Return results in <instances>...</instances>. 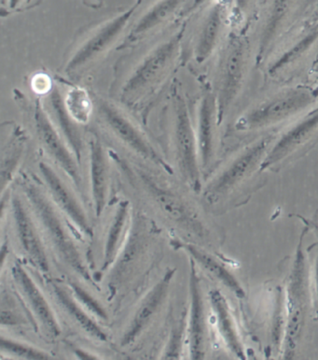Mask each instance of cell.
Returning a JSON list of instances; mask_svg holds the SVG:
<instances>
[{"label": "cell", "mask_w": 318, "mask_h": 360, "mask_svg": "<svg viewBox=\"0 0 318 360\" xmlns=\"http://www.w3.org/2000/svg\"><path fill=\"white\" fill-rule=\"evenodd\" d=\"M22 188L38 217L45 234L50 243H52L55 250L60 256L61 259L74 271H76L77 274L84 278L86 282L95 285L92 274H91L84 259H82L75 240L67 231L58 211L52 205L49 198L33 181H25L22 184Z\"/></svg>", "instance_id": "cell-1"}, {"label": "cell", "mask_w": 318, "mask_h": 360, "mask_svg": "<svg viewBox=\"0 0 318 360\" xmlns=\"http://www.w3.org/2000/svg\"><path fill=\"white\" fill-rule=\"evenodd\" d=\"M316 101L310 90L294 89L280 93L242 116L239 130H257L274 126L308 109Z\"/></svg>", "instance_id": "cell-2"}, {"label": "cell", "mask_w": 318, "mask_h": 360, "mask_svg": "<svg viewBox=\"0 0 318 360\" xmlns=\"http://www.w3.org/2000/svg\"><path fill=\"white\" fill-rule=\"evenodd\" d=\"M175 149L183 179L195 192L201 188L197 137L193 129L188 106L180 96L175 104Z\"/></svg>", "instance_id": "cell-3"}, {"label": "cell", "mask_w": 318, "mask_h": 360, "mask_svg": "<svg viewBox=\"0 0 318 360\" xmlns=\"http://www.w3.org/2000/svg\"><path fill=\"white\" fill-rule=\"evenodd\" d=\"M33 116L37 133L45 150L61 167L77 189L81 191L82 179L78 160L65 143L58 127L53 124L49 112L44 109V105L39 101H36Z\"/></svg>", "instance_id": "cell-4"}, {"label": "cell", "mask_w": 318, "mask_h": 360, "mask_svg": "<svg viewBox=\"0 0 318 360\" xmlns=\"http://www.w3.org/2000/svg\"><path fill=\"white\" fill-rule=\"evenodd\" d=\"M271 143V138H263L244 150L242 153L204 191V198L210 203L217 202L227 193L234 189L245 178L254 171L258 164L263 162Z\"/></svg>", "instance_id": "cell-5"}, {"label": "cell", "mask_w": 318, "mask_h": 360, "mask_svg": "<svg viewBox=\"0 0 318 360\" xmlns=\"http://www.w3.org/2000/svg\"><path fill=\"white\" fill-rule=\"evenodd\" d=\"M102 120L109 127L112 134L121 143L132 150L135 154L140 155L144 160L171 172V168L163 157L156 151L154 147L145 138L140 130L136 129L135 124L126 117L124 113L109 102L101 101L98 106Z\"/></svg>", "instance_id": "cell-6"}, {"label": "cell", "mask_w": 318, "mask_h": 360, "mask_svg": "<svg viewBox=\"0 0 318 360\" xmlns=\"http://www.w3.org/2000/svg\"><path fill=\"white\" fill-rule=\"evenodd\" d=\"M138 4L107 21L81 44L68 61L67 72H76L106 53L126 30Z\"/></svg>", "instance_id": "cell-7"}, {"label": "cell", "mask_w": 318, "mask_h": 360, "mask_svg": "<svg viewBox=\"0 0 318 360\" xmlns=\"http://www.w3.org/2000/svg\"><path fill=\"white\" fill-rule=\"evenodd\" d=\"M317 135L318 107L306 113L293 126L283 133L264 157L260 166V172L266 171L283 162L298 150L311 143Z\"/></svg>", "instance_id": "cell-8"}, {"label": "cell", "mask_w": 318, "mask_h": 360, "mask_svg": "<svg viewBox=\"0 0 318 360\" xmlns=\"http://www.w3.org/2000/svg\"><path fill=\"white\" fill-rule=\"evenodd\" d=\"M11 271L17 290L29 309L31 316L35 317L36 322L39 321L53 338H58L61 334L60 325L35 281L20 262L14 263Z\"/></svg>", "instance_id": "cell-9"}, {"label": "cell", "mask_w": 318, "mask_h": 360, "mask_svg": "<svg viewBox=\"0 0 318 360\" xmlns=\"http://www.w3.org/2000/svg\"><path fill=\"white\" fill-rule=\"evenodd\" d=\"M180 38V35L171 37L166 41L158 45L143 59L127 81L124 89V96L133 98V96L138 95L163 75L175 55Z\"/></svg>", "instance_id": "cell-10"}, {"label": "cell", "mask_w": 318, "mask_h": 360, "mask_svg": "<svg viewBox=\"0 0 318 360\" xmlns=\"http://www.w3.org/2000/svg\"><path fill=\"white\" fill-rule=\"evenodd\" d=\"M175 269H169L164 276L156 283L152 288L141 300L140 304L136 309L135 314L131 319L126 333L121 338V345L123 347H129L133 342L143 334L149 327L150 322L154 319L156 314L160 310L161 305L168 296L171 282L174 279Z\"/></svg>", "instance_id": "cell-11"}, {"label": "cell", "mask_w": 318, "mask_h": 360, "mask_svg": "<svg viewBox=\"0 0 318 360\" xmlns=\"http://www.w3.org/2000/svg\"><path fill=\"white\" fill-rule=\"evenodd\" d=\"M245 70V47L238 38L232 39L224 61L220 95L217 99L218 124L221 123L227 110L234 103L242 86Z\"/></svg>", "instance_id": "cell-12"}, {"label": "cell", "mask_w": 318, "mask_h": 360, "mask_svg": "<svg viewBox=\"0 0 318 360\" xmlns=\"http://www.w3.org/2000/svg\"><path fill=\"white\" fill-rule=\"evenodd\" d=\"M305 305V256L298 249L289 288V323L286 330V354L293 353L302 331Z\"/></svg>", "instance_id": "cell-13"}, {"label": "cell", "mask_w": 318, "mask_h": 360, "mask_svg": "<svg viewBox=\"0 0 318 360\" xmlns=\"http://www.w3.org/2000/svg\"><path fill=\"white\" fill-rule=\"evenodd\" d=\"M11 209L20 245L31 263L42 274L50 271L49 260L38 229L18 195L11 198Z\"/></svg>", "instance_id": "cell-14"}, {"label": "cell", "mask_w": 318, "mask_h": 360, "mask_svg": "<svg viewBox=\"0 0 318 360\" xmlns=\"http://www.w3.org/2000/svg\"><path fill=\"white\" fill-rule=\"evenodd\" d=\"M39 172L58 208L68 217L72 225L85 235H92V226L81 203L70 191L67 184L56 174L55 169L46 162H39Z\"/></svg>", "instance_id": "cell-15"}, {"label": "cell", "mask_w": 318, "mask_h": 360, "mask_svg": "<svg viewBox=\"0 0 318 360\" xmlns=\"http://www.w3.org/2000/svg\"><path fill=\"white\" fill-rule=\"evenodd\" d=\"M190 314L188 322V341L190 358L203 359L206 347V313L200 279H199L194 260L191 259L190 271Z\"/></svg>", "instance_id": "cell-16"}, {"label": "cell", "mask_w": 318, "mask_h": 360, "mask_svg": "<svg viewBox=\"0 0 318 360\" xmlns=\"http://www.w3.org/2000/svg\"><path fill=\"white\" fill-rule=\"evenodd\" d=\"M218 123L217 98L206 91L201 99L198 113L197 137L201 168H208L214 157L215 126Z\"/></svg>", "instance_id": "cell-17"}, {"label": "cell", "mask_w": 318, "mask_h": 360, "mask_svg": "<svg viewBox=\"0 0 318 360\" xmlns=\"http://www.w3.org/2000/svg\"><path fill=\"white\" fill-rule=\"evenodd\" d=\"M48 107H49V115L51 118L58 127L59 132L63 136L65 143H67L71 151L78 160L79 165L81 164L82 152H84V146H82V138L77 122L74 120L65 107V101L62 98L61 93L59 92L58 87H53L48 96Z\"/></svg>", "instance_id": "cell-18"}, {"label": "cell", "mask_w": 318, "mask_h": 360, "mask_svg": "<svg viewBox=\"0 0 318 360\" xmlns=\"http://www.w3.org/2000/svg\"><path fill=\"white\" fill-rule=\"evenodd\" d=\"M91 189L96 217L103 214L109 189V171L104 147L98 138L90 141Z\"/></svg>", "instance_id": "cell-19"}, {"label": "cell", "mask_w": 318, "mask_h": 360, "mask_svg": "<svg viewBox=\"0 0 318 360\" xmlns=\"http://www.w3.org/2000/svg\"><path fill=\"white\" fill-rule=\"evenodd\" d=\"M173 245H174L175 248L181 249V250L187 252V253L190 255V257H191V259L194 260L195 263L200 265L204 271L208 272L215 279L223 283V285H225L227 288H229L230 290L237 295V297H245V290H244L242 286L240 285L237 278L227 270L223 264H220V262H218L214 257L210 256L206 252L201 250V249L196 248L195 245L180 242V240H174Z\"/></svg>", "instance_id": "cell-20"}, {"label": "cell", "mask_w": 318, "mask_h": 360, "mask_svg": "<svg viewBox=\"0 0 318 360\" xmlns=\"http://www.w3.org/2000/svg\"><path fill=\"white\" fill-rule=\"evenodd\" d=\"M130 219V207L128 201H121L116 209L114 217L107 231L106 245H105L104 259L101 271L109 270L115 264L121 248L123 246L124 238L126 236L127 226Z\"/></svg>", "instance_id": "cell-21"}, {"label": "cell", "mask_w": 318, "mask_h": 360, "mask_svg": "<svg viewBox=\"0 0 318 360\" xmlns=\"http://www.w3.org/2000/svg\"><path fill=\"white\" fill-rule=\"evenodd\" d=\"M210 302L213 311H214L218 330L227 347L237 358L244 359L246 358L244 348L235 330L234 321L230 314L228 303L225 297L218 290L210 292Z\"/></svg>", "instance_id": "cell-22"}, {"label": "cell", "mask_w": 318, "mask_h": 360, "mask_svg": "<svg viewBox=\"0 0 318 360\" xmlns=\"http://www.w3.org/2000/svg\"><path fill=\"white\" fill-rule=\"evenodd\" d=\"M49 285L50 288H52V291L53 294H55L59 304L63 307L64 310L67 311L71 317H72L74 321H76L77 324H78L85 333L89 334L93 339L98 340V341L107 342V334L102 330V328L99 327L95 321H93L92 317L85 311L82 306L79 304L76 300H74L72 295L68 293L63 286L59 285V283L55 282V281H51Z\"/></svg>", "instance_id": "cell-23"}, {"label": "cell", "mask_w": 318, "mask_h": 360, "mask_svg": "<svg viewBox=\"0 0 318 360\" xmlns=\"http://www.w3.org/2000/svg\"><path fill=\"white\" fill-rule=\"evenodd\" d=\"M144 181L152 198L166 214H168L173 220L177 221L184 226L194 228L195 220L193 219L191 212L183 201L180 200V198H178L170 190L159 186L155 181L147 176L144 177Z\"/></svg>", "instance_id": "cell-24"}, {"label": "cell", "mask_w": 318, "mask_h": 360, "mask_svg": "<svg viewBox=\"0 0 318 360\" xmlns=\"http://www.w3.org/2000/svg\"><path fill=\"white\" fill-rule=\"evenodd\" d=\"M223 25V11L221 6L218 5L213 8L199 35L195 50L196 60L198 63H204L214 52L220 37Z\"/></svg>", "instance_id": "cell-25"}, {"label": "cell", "mask_w": 318, "mask_h": 360, "mask_svg": "<svg viewBox=\"0 0 318 360\" xmlns=\"http://www.w3.org/2000/svg\"><path fill=\"white\" fill-rule=\"evenodd\" d=\"M183 0H159L143 16L132 31L131 38L136 39L146 35L159 25L163 24L180 7Z\"/></svg>", "instance_id": "cell-26"}, {"label": "cell", "mask_w": 318, "mask_h": 360, "mask_svg": "<svg viewBox=\"0 0 318 360\" xmlns=\"http://www.w3.org/2000/svg\"><path fill=\"white\" fill-rule=\"evenodd\" d=\"M317 39L318 30L311 31V33H309L308 35H305L303 39H300L296 44H294L291 49L284 53L283 56L272 65V67L270 68L269 70L270 73L274 75V73L279 72L283 68L293 63V62L296 61L298 58H300L303 53L307 52V51L313 46L314 42L317 41Z\"/></svg>", "instance_id": "cell-27"}, {"label": "cell", "mask_w": 318, "mask_h": 360, "mask_svg": "<svg viewBox=\"0 0 318 360\" xmlns=\"http://www.w3.org/2000/svg\"><path fill=\"white\" fill-rule=\"evenodd\" d=\"M65 104L71 117L77 123L84 124L89 120L92 103L84 90H71L65 98Z\"/></svg>", "instance_id": "cell-28"}, {"label": "cell", "mask_w": 318, "mask_h": 360, "mask_svg": "<svg viewBox=\"0 0 318 360\" xmlns=\"http://www.w3.org/2000/svg\"><path fill=\"white\" fill-rule=\"evenodd\" d=\"M1 352L13 358L22 359H50L52 358L49 354L44 352L39 348L31 347L16 340L5 338L0 340Z\"/></svg>", "instance_id": "cell-29"}, {"label": "cell", "mask_w": 318, "mask_h": 360, "mask_svg": "<svg viewBox=\"0 0 318 360\" xmlns=\"http://www.w3.org/2000/svg\"><path fill=\"white\" fill-rule=\"evenodd\" d=\"M69 285L74 297L78 299L79 302L85 308H87L91 313H93L99 319H107L106 311L102 308V306L88 292L85 291L81 286L77 285L76 283H70Z\"/></svg>", "instance_id": "cell-30"}, {"label": "cell", "mask_w": 318, "mask_h": 360, "mask_svg": "<svg viewBox=\"0 0 318 360\" xmlns=\"http://www.w3.org/2000/svg\"><path fill=\"white\" fill-rule=\"evenodd\" d=\"M184 330H185V321L183 320L180 325L175 326L173 328L171 337H170L168 344H167L166 349L164 351L161 359L180 358L181 344H183Z\"/></svg>", "instance_id": "cell-31"}, {"label": "cell", "mask_w": 318, "mask_h": 360, "mask_svg": "<svg viewBox=\"0 0 318 360\" xmlns=\"http://www.w3.org/2000/svg\"><path fill=\"white\" fill-rule=\"evenodd\" d=\"M21 149H15L8 154L7 157L3 158L1 165L2 194L5 192L6 187L8 186L13 172H15L17 164L21 158Z\"/></svg>", "instance_id": "cell-32"}, {"label": "cell", "mask_w": 318, "mask_h": 360, "mask_svg": "<svg viewBox=\"0 0 318 360\" xmlns=\"http://www.w3.org/2000/svg\"><path fill=\"white\" fill-rule=\"evenodd\" d=\"M25 320L22 316L17 314L16 311L2 307L1 310V324L2 326H17L24 324Z\"/></svg>", "instance_id": "cell-33"}, {"label": "cell", "mask_w": 318, "mask_h": 360, "mask_svg": "<svg viewBox=\"0 0 318 360\" xmlns=\"http://www.w3.org/2000/svg\"><path fill=\"white\" fill-rule=\"evenodd\" d=\"M74 354H75V355L77 356H78L79 359H96L95 356L90 355V354L85 352V351L81 350V349H77V348H75V349H74Z\"/></svg>", "instance_id": "cell-34"}, {"label": "cell", "mask_w": 318, "mask_h": 360, "mask_svg": "<svg viewBox=\"0 0 318 360\" xmlns=\"http://www.w3.org/2000/svg\"><path fill=\"white\" fill-rule=\"evenodd\" d=\"M22 0H10L11 8H15L21 3Z\"/></svg>", "instance_id": "cell-35"}, {"label": "cell", "mask_w": 318, "mask_h": 360, "mask_svg": "<svg viewBox=\"0 0 318 360\" xmlns=\"http://www.w3.org/2000/svg\"><path fill=\"white\" fill-rule=\"evenodd\" d=\"M316 285H317V294L318 297V259H317V267H316Z\"/></svg>", "instance_id": "cell-36"}]
</instances>
